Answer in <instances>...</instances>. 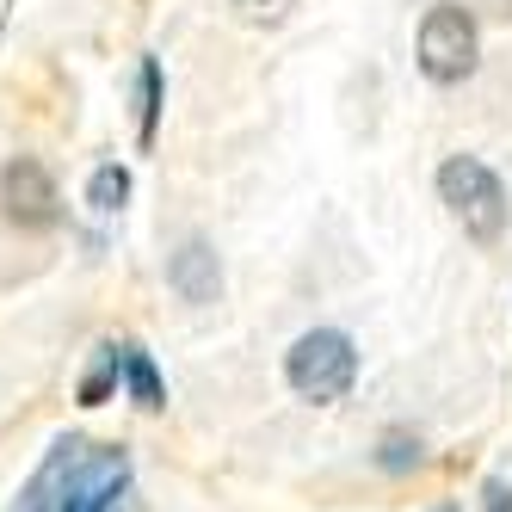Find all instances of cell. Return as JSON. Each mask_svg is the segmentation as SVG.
Returning a JSON list of instances; mask_svg holds the SVG:
<instances>
[{
	"label": "cell",
	"mask_w": 512,
	"mask_h": 512,
	"mask_svg": "<svg viewBox=\"0 0 512 512\" xmlns=\"http://www.w3.org/2000/svg\"><path fill=\"white\" fill-rule=\"evenodd\" d=\"M229 7L247 19H272V13H284V0H229Z\"/></svg>",
	"instance_id": "cell-12"
},
{
	"label": "cell",
	"mask_w": 512,
	"mask_h": 512,
	"mask_svg": "<svg viewBox=\"0 0 512 512\" xmlns=\"http://www.w3.org/2000/svg\"><path fill=\"white\" fill-rule=\"evenodd\" d=\"M118 377L130 383V401H136L142 414H161V408H167V383H161V371H155V358L142 352L136 340L118 346Z\"/></svg>",
	"instance_id": "cell-6"
},
{
	"label": "cell",
	"mask_w": 512,
	"mask_h": 512,
	"mask_svg": "<svg viewBox=\"0 0 512 512\" xmlns=\"http://www.w3.org/2000/svg\"><path fill=\"white\" fill-rule=\"evenodd\" d=\"M475 62H482V38H475V19L451 0H438V7L420 19V75L438 81V87H457L475 75Z\"/></svg>",
	"instance_id": "cell-3"
},
{
	"label": "cell",
	"mask_w": 512,
	"mask_h": 512,
	"mask_svg": "<svg viewBox=\"0 0 512 512\" xmlns=\"http://www.w3.org/2000/svg\"><path fill=\"white\" fill-rule=\"evenodd\" d=\"M93 512H136V488H130V475L105 482V488L93 494Z\"/></svg>",
	"instance_id": "cell-11"
},
{
	"label": "cell",
	"mask_w": 512,
	"mask_h": 512,
	"mask_svg": "<svg viewBox=\"0 0 512 512\" xmlns=\"http://www.w3.org/2000/svg\"><path fill=\"white\" fill-rule=\"evenodd\" d=\"M432 512H457V506H432Z\"/></svg>",
	"instance_id": "cell-14"
},
{
	"label": "cell",
	"mask_w": 512,
	"mask_h": 512,
	"mask_svg": "<svg viewBox=\"0 0 512 512\" xmlns=\"http://www.w3.org/2000/svg\"><path fill=\"white\" fill-rule=\"evenodd\" d=\"M284 383L303 401H340L358 383V346L340 327H315V334H303L284 352Z\"/></svg>",
	"instance_id": "cell-2"
},
{
	"label": "cell",
	"mask_w": 512,
	"mask_h": 512,
	"mask_svg": "<svg viewBox=\"0 0 512 512\" xmlns=\"http://www.w3.org/2000/svg\"><path fill=\"white\" fill-rule=\"evenodd\" d=\"M167 284L179 290L186 303H216V290H223V266H216L210 241H186L167 260Z\"/></svg>",
	"instance_id": "cell-5"
},
{
	"label": "cell",
	"mask_w": 512,
	"mask_h": 512,
	"mask_svg": "<svg viewBox=\"0 0 512 512\" xmlns=\"http://www.w3.org/2000/svg\"><path fill=\"white\" fill-rule=\"evenodd\" d=\"M0 210L13 229H56L62 223V192L38 155H13L0 167Z\"/></svg>",
	"instance_id": "cell-4"
},
{
	"label": "cell",
	"mask_w": 512,
	"mask_h": 512,
	"mask_svg": "<svg viewBox=\"0 0 512 512\" xmlns=\"http://www.w3.org/2000/svg\"><path fill=\"white\" fill-rule=\"evenodd\" d=\"M155 124H161V62L155 56H142V149L155 142Z\"/></svg>",
	"instance_id": "cell-8"
},
{
	"label": "cell",
	"mask_w": 512,
	"mask_h": 512,
	"mask_svg": "<svg viewBox=\"0 0 512 512\" xmlns=\"http://www.w3.org/2000/svg\"><path fill=\"white\" fill-rule=\"evenodd\" d=\"M377 463H383V469H395V475H401V469H414V463H420V438H414V432H383Z\"/></svg>",
	"instance_id": "cell-10"
},
{
	"label": "cell",
	"mask_w": 512,
	"mask_h": 512,
	"mask_svg": "<svg viewBox=\"0 0 512 512\" xmlns=\"http://www.w3.org/2000/svg\"><path fill=\"white\" fill-rule=\"evenodd\" d=\"M124 198H130V173H124L118 161L93 167V179H87V204H93V210H118Z\"/></svg>",
	"instance_id": "cell-7"
},
{
	"label": "cell",
	"mask_w": 512,
	"mask_h": 512,
	"mask_svg": "<svg viewBox=\"0 0 512 512\" xmlns=\"http://www.w3.org/2000/svg\"><path fill=\"white\" fill-rule=\"evenodd\" d=\"M438 198L451 204V216L463 223V235L475 247H494L506 235V186H500V173L488 161H475V155H451L445 167H438Z\"/></svg>",
	"instance_id": "cell-1"
},
{
	"label": "cell",
	"mask_w": 512,
	"mask_h": 512,
	"mask_svg": "<svg viewBox=\"0 0 512 512\" xmlns=\"http://www.w3.org/2000/svg\"><path fill=\"white\" fill-rule=\"evenodd\" d=\"M482 506H488V512H512V488H506V482H488V488H482Z\"/></svg>",
	"instance_id": "cell-13"
},
{
	"label": "cell",
	"mask_w": 512,
	"mask_h": 512,
	"mask_svg": "<svg viewBox=\"0 0 512 512\" xmlns=\"http://www.w3.org/2000/svg\"><path fill=\"white\" fill-rule=\"evenodd\" d=\"M112 383H118V346H99L93 371L81 377V401H87V408H99V401L112 395Z\"/></svg>",
	"instance_id": "cell-9"
}]
</instances>
